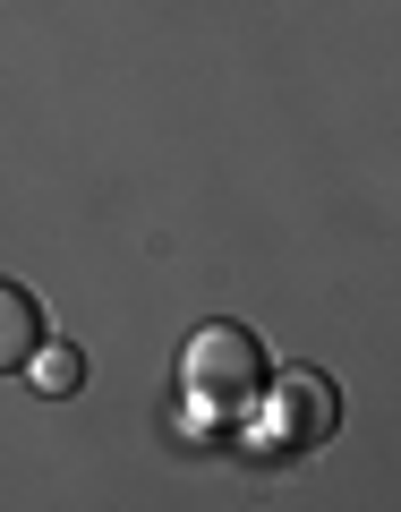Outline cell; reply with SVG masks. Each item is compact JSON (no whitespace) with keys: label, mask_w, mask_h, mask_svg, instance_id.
<instances>
[{"label":"cell","mask_w":401,"mask_h":512,"mask_svg":"<svg viewBox=\"0 0 401 512\" xmlns=\"http://www.w3.org/2000/svg\"><path fill=\"white\" fill-rule=\"evenodd\" d=\"M35 350H43V299L26 282H0V376L26 367Z\"/></svg>","instance_id":"obj_3"},{"label":"cell","mask_w":401,"mask_h":512,"mask_svg":"<svg viewBox=\"0 0 401 512\" xmlns=\"http://www.w3.org/2000/svg\"><path fill=\"white\" fill-rule=\"evenodd\" d=\"M256 393H265V419H256V444H265V453H316V444L342 427V393H333V376H316V367H282V376H265Z\"/></svg>","instance_id":"obj_1"},{"label":"cell","mask_w":401,"mask_h":512,"mask_svg":"<svg viewBox=\"0 0 401 512\" xmlns=\"http://www.w3.org/2000/svg\"><path fill=\"white\" fill-rule=\"evenodd\" d=\"M26 376H35V384H43V393H77V384H86V359H77V350H69V342H60V350H52V342H43V350H35V359H26Z\"/></svg>","instance_id":"obj_4"},{"label":"cell","mask_w":401,"mask_h":512,"mask_svg":"<svg viewBox=\"0 0 401 512\" xmlns=\"http://www.w3.org/2000/svg\"><path fill=\"white\" fill-rule=\"evenodd\" d=\"M265 376H274V367H265V342H256L248 325H205V333H188V402H205V410H248Z\"/></svg>","instance_id":"obj_2"}]
</instances>
